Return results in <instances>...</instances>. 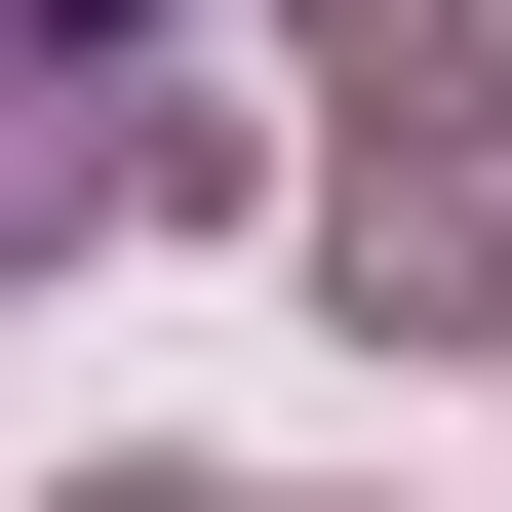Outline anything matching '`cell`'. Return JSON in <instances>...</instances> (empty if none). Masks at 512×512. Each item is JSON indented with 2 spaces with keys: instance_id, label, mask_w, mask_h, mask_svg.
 Listing matches in <instances>:
<instances>
[{
  "instance_id": "cell-2",
  "label": "cell",
  "mask_w": 512,
  "mask_h": 512,
  "mask_svg": "<svg viewBox=\"0 0 512 512\" xmlns=\"http://www.w3.org/2000/svg\"><path fill=\"white\" fill-rule=\"evenodd\" d=\"M473 316H512V197H473Z\"/></svg>"
},
{
  "instance_id": "cell-1",
  "label": "cell",
  "mask_w": 512,
  "mask_h": 512,
  "mask_svg": "<svg viewBox=\"0 0 512 512\" xmlns=\"http://www.w3.org/2000/svg\"><path fill=\"white\" fill-rule=\"evenodd\" d=\"M197 119H158V0H0V276L79 237V197H158Z\"/></svg>"
}]
</instances>
